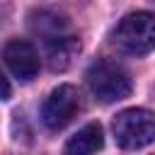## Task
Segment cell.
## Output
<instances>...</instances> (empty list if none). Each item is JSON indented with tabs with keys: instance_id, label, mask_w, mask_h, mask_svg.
I'll list each match as a JSON object with an SVG mask.
<instances>
[{
	"instance_id": "3",
	"label": "cell",
	"mask_w": 155,
	"mask_h": 155,
	"mask_svg": "<svg viewBox=\"0 0 155 155\" xmlns=\"http://www.w3.org/2000/svg\"><path fill=\"white\" fill-rule=\"evenodd\" d=\"M87 85L92 90V94L104 102V104H111V102H121L131 94L133 90V82L128 78V73L111 63V61H97L87 68Z\"/></svg>"
},
{
	"instance_id": "5",
	"label": "cell",
	"mask_w": 155,
	"mask_h": 155,
	"mask_svg": "<svg viewBox=\"0 0 155 155\" xmlns=\"http://www.w3.org/2000/svg\"><path fill=\"white\" fill-rule=\"evenodd\" d=\"M2 58H5L7 68L12 70V75H17L24 82H29L31 78H36V73H39V53L24 39L7 41L5 48H2Z\"/></svg>"
},
{
	"instance_id": "2",
	"label": "cell",
	"mask_w": 155,
	"mask_h": 155,
	"mask_svg": "<svg viewBox=\"0 0 155 155\" xmlns=\"http://www.w3.org/2000/svg\"><path fill=\"white\" fill-rule=\"evenodd\" d=\"M114 138L126 150H140L155 140V114L140 107L124 109L111 121Z\"/></svg>"
},
{
	"instance_id": "7",
	"label": "cell",
	"mask_w": 155,
	"mask_h": 155,
	"mask_svg": "<svg viewBox=\"0 0 155 155\" xmlns=\"http://www.w3.org/2000/svg\"><path fill=\"white\" fill-rule=\"evenodd\" d=\"M10 94H12V87H10L7 78H5L2 70H0V99H10Z\"/></svg>"
},
{
	"instance_id": "6",
	"label": "cell",
	"mask_w": 155,
	"mask_h": 155,
	"mask_svg": "<svg viewBox=\"0 0 155 155\" xmlns=\"http://www.w3.org/2000/svg\"><path fill=\"white\" fill-rule=\"evenodd\" d=\"M102 145H104V131L97 121H92L68 138L63 153L65 155H94L97 150H102Z\"/></svg>"
},
{
	"instance_id": "4",
	"label": "cell",
	"mask_w": 155,
	"mask_h": 155,
	"mask_svg": "<svg viewBox=\"0 0 155 155\" xmlns=\"http://www.w3.org/2000/svg\"><path fill=\"white\" fill-rule=\"evenodd\" d=\"M80 109V94L73 85H58L41 104V121L51 131L65 128Z\"/></svg>"
},
{
	"instance_id": "1",
	"label": "cell",
	"mask_w": 155,
	"mask_h": 155,
	"mask_svg": "<svg viewBox=\"0 0 155 155\" xmlns=\"http://www.w3.org/2000/svg\"><path fill=\"white\" fill-rule=\"evenodd\" d=\"M111 44L126 56H145L155 48V15L148 10L128 12L111 31Z\"/></svg>"
}]
</instances>
